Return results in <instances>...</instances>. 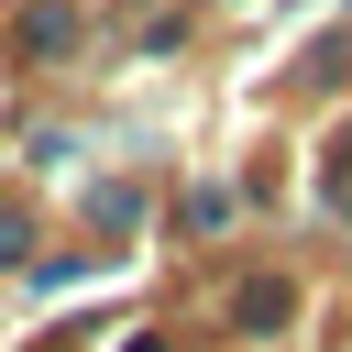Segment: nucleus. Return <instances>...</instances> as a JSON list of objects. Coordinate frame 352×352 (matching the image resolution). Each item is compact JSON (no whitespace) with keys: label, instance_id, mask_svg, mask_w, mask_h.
Listing matches in <instances>:
<instances>
[{"label":"nucleus","instance_id":"1","mask_svg":"<svg viewBox=\"0 0 352 352\" xmlns=\"http://www.w3.org/2000/svg\"><path fill=\"white\" fill-rule=\"evenodd\" d=\"M275 319H286V286L253 275V286H242V330H275Z\"/></svg>","mask_w":352,"mask_h":352}]
</instances>
